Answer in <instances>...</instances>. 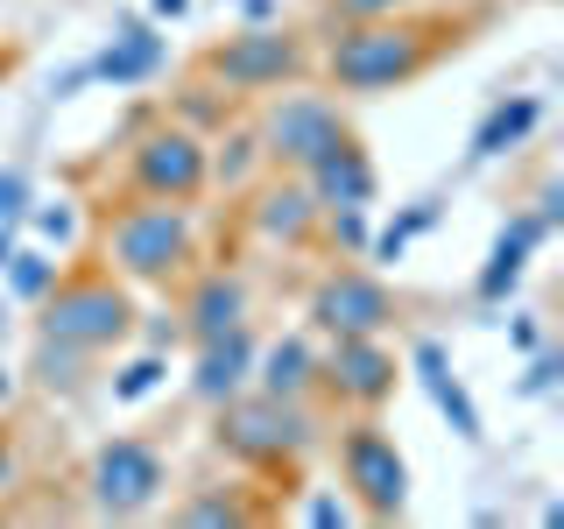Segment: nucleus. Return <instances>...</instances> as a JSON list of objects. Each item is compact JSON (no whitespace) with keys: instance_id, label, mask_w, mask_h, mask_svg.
Returning <instances> with one entry per match:
<instances>
[{"instance_id":"f257e3e1","label":"nucleus","mask_w":564,"mask_h":529,"mask_svg":"<svg viewBox=\"0 0 564 529\" xmlns=\"http://www.w3.org/2000/svg\"><path fill=\"white\" fill-rule=\"evenodd\" d=\"M473 14H367V22H339V35L317 57V78L339 99H381V93H410L437 64H452L473 43Z\"/></svg>"},{"instance_id":"f03ea898","label":"nucleus","mask_w":564,"mask_h":529,"mask_svg":"<svg viewBox=\"0 0 564 529\" xmlns=\"http://www.w3.org/2000/svg\"><path fill=\"white\" fill-rule=\"evenodd\" d=\"M325 410H311V396H261V388H240V396L212 402V452L234 458L254 481H282V494H296V473L304 458L325 445Z\"/></svg>"},{"instance_id":"7ed1b4c3","label":"nucleus","mask_w":564,"mask_h":529,"mask_svg":"<svg viewBox=\"0 0 564 529\" xmlns=\"http://www.w3.org/2000/svg\"><path fill=\"white\" fill-rule=\"evenodd\" d=\"M93 255L134 290H170L198 269V212L170 198H120L93 212Z\"/></svg>"},{"instance_id":"20e7f679","label":"nucleus","mask_w":564,"mask_h":529,"mask_svg":"<svg viewBox=\"0 0 564 529\" xmlns=\"http://www.w3.org/2000/svg\"><path fill=\"white\" fill-rule=\"evenodd\" d=\"M134 325H141L134 282H120V276L93 255V247H85L78 261H64L57 282L35 296V332H43V339L78 346V353H93V360L120 353V346L134 339Z\"/></svg>"},{"instance_id":"39448f33","label":"nucleus","mask_w":564,"mask_h":529,"mask_svg":"<svg viewBox=\"0 0 564 529\" xmlns=\"http://www.w3.org/2000/svg\"><path fill=\"white\" fill-rule=\"evenodd\" d=\"M311 71H317L311 43L296 29H282V22H240L226 43H212L198 57V78H212L234 99H269L282 85H304Z\"/></svg>"},{"instance_id":"423d86ee","label":"nucleus","mask_w":564,"mask_h":529,"mask_svg":"<svg viewBox=\"0 0 564 529\" xmlns=\"http://www.w3.org/2000/svg\"><path fill=\"white\" fill-rule=\"evenodd\" d=\"M120 184L134 198H170V205H198L212 191V141L191 134L184 120H149L134 114L128 128V163H120Z\"/></svg>"},{"instance_id":"0eeeda50","label":"nucleus","mask_w":564,"mask_h":529,"mask_svg":"<svg viewBox=\"0 0 564 529\" xmlns=\"http://www.w3.org/2000/svg\"><path fill=\"white\" fill-rule=\"evenodd\" d=\"M339 452V487L360 522H395L410 508V458H402L395 431L381 417H346L339 431H325Z\"/></svg>"},{"instance_id":"6e6552de","label":"nucleus","mask_w":564,"mask_h":529,"mask_svg":"<svg viewBox=\"0 0 564 529\" xmlns=\"http://www.w3.org/2000/svg\"><path fill=\"white\" fill-rule=\"evenodd\" d=\"M85 508L99 522H141L170 501V458L149 438H106L85 458Z\"/></svg>"},{"instance_id":"1a4fd4ad","label":"nucleus","mask_w":564,"mask_h":529,"mask_svg":"<svg viewBox=\"0 0 564 529\" xmlns=\"http://www.w3.org/2000/svg\"><path fill=\"white\" fill-rule=\"evenodd\" d=\"M402 353L388 346V332H339L317 353V396L339 417H381L402 388Z\"/></svg>"},{"instance_id":"9d476101","label":"nucleus","mask_w":564,"mask_h":529,"mask_svg":"<svg viewBox=\"0 0 564 529\" xmlns=\"http://www.w3.org/2000/svg\"><path fill=\"white\" fill-rule=\"evenodd\" d=\"M346 128H352L346 99L339 93H304V85H282V93H269V106L254 114L261 163H269V170H296V176H304Z\"/></svg>"},{"instance_id":"9b49d317","label":"nucleus","mask_w":564,"mask_h":529,"mask_svg":"<svg viewBox=\"0 0 564 529\" xmlns=\"http://www.w3.org/2000/svg\"><path fill=\"white\" fill-rule=\"evenodd\" d=\"M304 317L317 339H339V332H395L402 325V290L367 261H332L325 276L311 282Z\"/></svg>"},{"instance_id":"f8f14e48","label":"nucleus","mask_w":564,"mask_h":529,"mask_svg":"<svg viewBox=\"0 0 564 529\" xmlns=\"http://www.w3.org/2000/svg\"><path fill=\"white\" fill-rule=\"evenodd\" d=\"M247 226L269 247H282V255H311L317 226H325V205L311 198V184L296 170H261L247 184Z\"/></svg>"},{"instance_id":"ddd939ff","label":"nucleus","mask_w":564,"mask_h":529,"mask_svg":"<svg viewBox=\"0 0 564 529\" xmlns=\"http://www.w3.org/2000/svg\"><path fill=\"white\" fill-rule=\"evenodd\" d=\"M176 290V332H184L191 346L198 339H219V332H234L254 317V290H247L240 269H191L170 282Z\"/></svg>"},{"instance_id":"4468645a","label":"nucleus","mask_w":564,"mask_h":529,"mask_svg":"<svg viewBox=\"0 0 564 529\" xmlns=\"http://www.w3.org/2000/svg\"><path fill=\"white\" fill-rule=\"evenodd\" d=\"M304 184H311V198L317 205H375V191H381V170H375V155H367V141L360 134H339L332 141L325 155H317V163L304 170Z\"/></svg>"},{"instance_id":"2eb2a0df","label":"nucleus","mask_w":564,"mask_h":529,"mask_svg":"<svg viewBox=\"0 0 564 529\" xmlns=\"http://www.w3.org/2000/svg\"><path fill=\"white\" fill-rule=\"evenodd\" d=\"M191 353H198V360H191V396L212 410V402L240 396V388L254 381V353H261V339H254V325H234V332H219V339H198Z\"/></svg>"},{"instance_id":"dca6fc26","label":"nucleus","mask_w":564,"mask_h":529,"mask_svg":"<svg viewBox=\"0 0 564 529\" xmlns=\"http://www.w3.org/2000/svg\"><path fill=\"white\" fill-rule=\"evenodd\" d=\"M170 522H184V529H254V522H269V501H254V481H198L170 501Z\"/></svg>"},{"instance_id":"f3484780","label":"nucleus","mask_w":564,"mask_h":529,"mask_svg":"<svg viewBox=\"0 0 564 529\" xmlns=\"http://www.w3.org/2000/svg\"><path fill=\"white\" fill-rule=\"evenodd\" d=\"M543 240H551V219H543V212H508V226L494 234V255H487V269L473 276V296H480V304H501V296L522 282L529 255H536Z\"/></svg>"},{"instance_id":"a211bd4d","label":"nucleus","mask_w":564,"mask_h":529,"mask_svg":"<svg viewBox=\"0 0 564 529\" xmlns=\"http://www.w3.org/2000/svg\"><path fill=\"white\" fill-rule=\"evenodd\" d=\"M163 35H155L149 22H120V35L99 50L93 64H85V78H99V85H113V93H128V85H149L155 71H163Z\"/></svg>"},{"instance_id":"6ab92c4d","label":"nucleus","mask_w":564,"mask_h":529,"mask_svg":"<svg viewBox=\"0 0 564 529\" xmlns=\"http://www.w3.org/2000/svg\"><path fill=\"white\" fill-rule=\"evenodd\" d=\"M410 367L423 375V388H431V402H437V410H445V423H452V431L466 438V445H480V438H487V423H480V410H473L466 381L452 375L445 346H437V339H416V346H410Z\"/></svg>"},{"instance_id":"aec40b11","label":"nucleus","mask_w":564,"mask_h":529,"mask_svg":"<svg viewBox=\"0 0 564 529\" xmlns=\"http://www.w3.org/2000/svg\"><path fill=\"white\" fill-rule=\"evenodd\" d=\"M543 128V99L536 93H508V99H494L487 114H480V128H473L466 141V163H494V155H508V149H522L529 134Z\"/></svg>"},{"instance_id":"412c9836","label":"nucleus","mask_w":564,"mask_h":529,"mask_svg":"<svg viewBox=\"0 0 564 529\" xmlns=\"http://www.w3.org/2000/svg\"><path fill=\"white\" fill-rule=\"evenodd\" d=\"M247 388H261V396H317V346H311V332H290V339L261 346L254 353V381Z\"/></svg>"},{"instance_id":"4be33fe9","label":"nucleus","mask_w":564,"mask_h":529,"mask_svg":"<svg viewBox=\"0 0 564 529\" xmlns=\"http://www.w3.org/2000/svg\"><path fill=\"white\" fill-rule=\"evenodd\" d=\"M29 375H35V388H50V396H78V388H85V375H93V353H78V346H64V339H43V332H35Z\"/></svg>"},{"instance_id":"5701e85b","label":"nucleus","mask_w":564,"mask_h":529,"mask_svg":"<svg viewBox=\"0 0 564 529\" xmlns=\"http://www.w3.org/2000/svg\"><path fill=\"white\" fill-rule=\"evenodd\" d=\"M261 170H269V163H261L254 128H234V134L219 128V141H212V184H219V191H247Z\"/></svg>"},{"instance_id":"b1692460","label":"nucleus","mask_w":564,"mask_h":529,"mask_svg":"<svg viewBox=\"0 0 564 529\" xmlns=\"http://www.w3.org/2000/svg\"><path fill=\"white\" fill-rule=\"evenodd\" d=\"M170 120H184L191 134H205V141H212V134L226 128V120H234V93H219L212 78H191L184 93L170 99Z\"/></svg>"},{"instance_id":"393cba45","label":"nucleus","mask_w":564,"mask_h":529,"mask_svg":"<svg viewBox=\"0 0 564 529\" xmlns=\"http://www.w3.org/2000/svg\"><path fill=\"white\" fill-rule=\"evenodd\" d=\"M57 269H64V261H50L43 247H14V255L0 261V276H8V296H14V304H35V296L57 282Z\"/></svg>"},{"instance_id":"a878e982","label":"nucleus","mask_w":564,"mask_h":529,"mask_svg":"<svg viewBox=\"0 0 564 529\" xmlns=\"http://www.w3.org/2000/svg\"><path fill=\"white\" fill-rule=\"evenodd\" d=\"M367 234H375L367 205H332L325 226H317V240H325L332 255H346V261H367Z\"/></svg>"},{"instance_id":"bb28decb","label":"nucleus","mask_w":564,"mask_h":529,"mask_svg":"<svg viewBox=\"0 0 564 529\" xmlns=\"http://www.w3.org/2000/svg\"><path fill=\"white\" fill-rule=\"evenodd\" d=\"M163 375H170V360L163 353H134L128 367H113V402H141V396H155V388H163Z\"/></svg>"},{"instance_id":"cd10ccee","label":"nucleus","mask_w":564,"mask_h":529,"mask_svg":"<svg viewBox=\"0 0 564 529\" xmlns=\"http://www.w3.org/2000/svg\"><path fill=\"white\" fill-rule=\"evenodd\" d=\"M332 22H367V14H395V8H416V0H317Z\"/></svg>"},{"instance_id":"c85d7f7f","label":"nucleus","mask_w":564,"mask_h":529,"mask_svg":"<svg viewBox=\"0 0 564 529\" xmlns=\"http://www.w3.org/2000/svg\"><path fill=\"white\" fill-rule=\"evenodd\" d=\"M29 226H35L43 240H78V212H70V205H57V212H29Z\"/></svg>"},{"instance_id":"c756f323","label":"nucleus","mask_w":564,"mask_h":529,"mask_svg":"<svg viewBox=\"0 0 564 529\" xmlns=\"http://www.w3.org/2000/svg\"><path fill=\"white\" fill-rule=\"evenodd\" d=\"M22 212H29V176L0 170V219H22Z\"/></svg>"},{"instance_id":"7c9ffc66","label":"nucleus","mask_w":564,"mask_h":529,"mask_svg":"<svg viewBox=\"0 0 564 529\" xmlns=\"http://www.w3.org/2000/svg\"><path fill=\"white\" fill-rule=\"evenodd\" d=\"M551 381H557V353H536V367L522 375V396H543Z\"/></svg>"},{"instance_id":"2f4dec72","label":"nucleus","mask_w":564,"mask_h":529,"mask_svg":"<svg viewBox=\"0 0 564 529\" xmlns=\"http://www.w3.org/2000/svg\"><path fill=\"white\" fill-rule=\"evenodd\" d=\"M0 487H14V431L0 423Z\"/></svg>"},{"instance_id":"473e14b6","label":"nucleus","mask_w":564,"mask_h":529,"mask_svg":"<svg viewBox=\"0 0 564 529\" xmlns=\"http://www.w3.org/2000/svg\"><path fill=\"white\" fill-rule=\"evenodd\" d=\"M149 14L155 22H176V14H191V0H149Z\"/></svg>"},{"instance_id":"72a5a7b5","label":"nucleus","mask_w":564,"mask_h":529,"mask_svg":"<svg viewBox=\"0 0 564 529\" xmlns=\"http://www.w3.org/2000/svg\"><path fill=\"white\" fill-rule=\"evenodd\" d=\"M275 14V0H240V22H269Z\"/></svg>"},{"instance_id":"f704fd0d","label":"nucleus","mask_w":564,"mask_h":529,"mask_svg":"<svg viewBox=\"0 0 564 529\" xmlns=\"http://www.w3.org/2000/svg\"><path fill=\"white\" fill-rule=\"evenodd\" d=\"M8 255H14V226L0 219V261H8Z\"/></svg>"},{"instance_id":"c9c22d12","label":"nucleus","mask_w":564,"mask_h":529,"mask_svg":"<svg viewBox=\"0 0 564 529\" xmlns=\"http://www.w3.org/2000/svg\"><path fill=\"white\" fill-rule=\"evenodd\" d=\"M14 396V381H8V367H0V402H8Z\"/></svg>"},{"instance_id":"e433bc0d","label":"nucleus","mask_w":564,"mask_h":529,"mask_svg":"<svg viewBox=\"0 0 564 529\" xmlns=\"http://www.w3.org/2000/svg\"><path fill=\"white\" fill-rule=\"evenodd\" d=\"M0 339H8V311H0Z\"/></svg>"}]
</instances>
